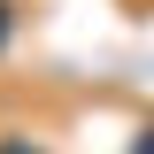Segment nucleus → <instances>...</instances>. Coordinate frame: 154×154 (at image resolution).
Wrapping results in <instances>:
<instances>
[{
  "label": "nucleus",
  "instance_id": "2",
  "mask_svg": "<svg viewBox=\"0 0 154 154\" xmlns=\"http://www.w3.org/2000/svg\"><path fill=\"white\" fill-rule=\"evenodd\" d=\"M16 38V0H0V46Z\"/></svg>",
  "mask_w": 154,
  "mask_h": 154
},
{
  "label": "nucleus",
  "instance_id": "1",
  "mask_svg": "<svg viewBox=\"0 0 154 154\" xmlns=\"http://www.w3.org/2000/svg\"><path fill=\"white\" fill-rule=\"evenodd\" d=\"M0 154H46V146H38L31 131H0Z\"/></svg>",
  "mask_w": 154,
  "mask_h": 154
}]
</instances>
